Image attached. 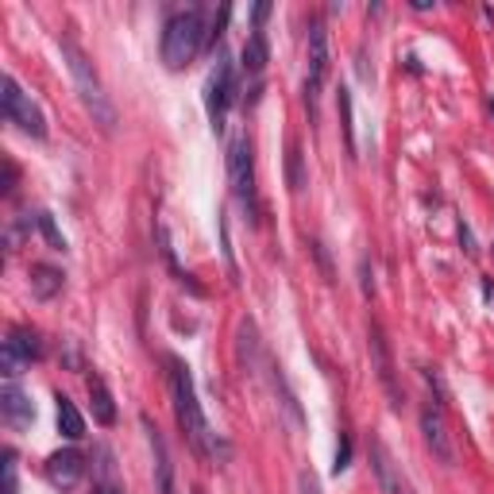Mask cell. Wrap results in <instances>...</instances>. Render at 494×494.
<instances>
[{"instance_id": "obj_1", "label": "cell", "mask_w": 494, "mask_h": 494, "mask_svg": "<svg viewBox=\"0 0 494 494\" xmlns=\"http://www.w3.org/2000/svg\"><path fill=\"white\" fill-rule=\"evenodd\" d=\"M166 378H171V398H174V414H178V425H182V433L186 440L194 445L197 456H205V460H220L224 456V445L217 440V433L209 429L205 422V409L201 402H197V391H194V375H189V367L182 360H166Z\"/></svg>"}, {"instance_id": "obj_2", "label": "cell", "mask_w": 494, "mask_h": 494, "mask_svg": "<svg viewBox=\"0 0 494 494\" xmlns=\"http://www.w3.org/2000/svg\"><path fill=\"white\" fill-rule=\"evenodd\" d=\"M58 47H62V58H66V66H70L73 86H78V97L86 101V109L93 112V124H101L104 132H112L117 128V109H112V101H109V93H104V86H101L97 70H93L89 55L73 43L70 35H62Z\"/></svg>"}, {"instance_id": "obj_3", "label": "cell", "mask_w": 494, "mask_h": 494, "mask_svg": "<svg viewBox=\"0 0 494 494\" xmlns=\"http://www.w3.org/2000/svg\"><path fill=\"white\" fill-rule=\"evenodd\" d=\"M205 16L201 8H186V12H174L171 19H166L163 27V62L171 70H182L189 66V62L197 58V50L205 47Z\"/></svg>"}, {"instance_id": "obj_4", "label": "cell", "mask_w": 494, "mask_h": 494, "mask_svg": "<svg viewBox=\"0 0 494 494\" xmlns=\"http://www.w3.org/2000/svg\"><path fill=\"white\" fill-rule=\"evenodd\" d=\"M228 182H232V197L244 205V213L255 217V166H251L247 135H236L228 143Z\"/></svg>"}, {"instance_id": "obj_5", "label": "cell", "mask_w": 494, "mask_h": 494, "mask_svg": "<svg viewBox=\"0 0 494 494\" xmlns=\"http://www.w3.org/2000/svg\"><path fill=\"white\" fill-rule=\"evenodd\" d=\"M39 355H43V344H39L35 332L31 329H8V340H4V348H0V371H4L8 383H16Z\"/></svg>"}, {"instance_id": "obj_6", "label": "cell", "mask_w": 494, "mask_h": 494, "mask_svg": "<svg viewBox=\"0 0 494 494\" xmlns=\"http://www.w3.org/2000/svg\"><path fill=\"white\" fill-rule=\"evenodd\" d=\"M4 120L16 124L19 132L35 135V140H43L47 135V124H43V112L31 104V97L24 89H19V81L12 78V73H4Z\"/></svg>"}, {"instance_id": "obj_7", "label": "cell", "mask_w": 494, "mask_h": 494, "mask_svg": "<svg viewBox=\"0 0 494 494\" xmlns=\"http://www.w3.org/2000/svg\"><path fill=\"white\" fill-rule=\"evenodd\" d=\"M232 93H236V81H232V62L224 55H217V66L209 70V81H205V112L213 120V128L220 132L224 128V112L232 104Z\"/></svg>"}, {"instance_id": "obj_8", "label": "cell", "mask_w": 494, "mask_h": 494, "mask_svg": "<svg viewBox=\"0 0 494 494\" xmlns=\"http://www.w3.org/2000/svg\"><path fill=\"white\" fill-rule=\"evenodd\" d=\"M324 78H329V31H324L321 19H313L309 24V70H306V104L309 109H317Z\"/></svg>"}, {"instance_id": "obj_9", "label": "cell", "mask_w": 494, "mask_h": 494, "mask_svg": "<svg viewBox=\"0 0 494 494\" xmlns=\"http://www.w3.org/2000/svg\"><path fill=\"white\" fill-rule=\"evenodd\" d=\"M422 433H425L429 452H433L440 464H456V445H452V433L445 425V409H440L437 398H429L422 406Z\"/></svg>"}, {"instance_id": "obj_10", "label": "cell", "mask_w": 494, "mask_h": 494, "mask_svg": "<svg viewBox=\"0 0 494 494\" xmlns=\"http://www.w3.org/2000/svg\"><path fill=\"white\" fill-rule=\"evenodd\" d=\"M367 336H371V363H375V375H378V383H383L386 398H391V406L398 409V406H402V391H398L394 355H391V344H386V336H383V324L371 321V329H367Z\"/></svg>"}, {"instance_id": "obj_11", "label": "cell", "mask_w": 494, "mask_h": 494, "mask_svg": "<svg viewBox=\"0 0 494 494\" xmlns=\"http://www.w3.org/2000/svg\"><path fill=\"white\" fill-rule=\"evenodd\" d=\"M371 467H375V479L383 487V494H417L414 483L402 475V467L394 464V456L386 452L383 440H371Z\"/></svg>"}, {"instance_id": "obj_12", "label": "cell", "mask_w": 494, "mask_h": 494, "mask_svg": "<svg viewBox=\"0 0 494 494\" xmlns=\"http://www.w3.org/2000/svg\"><path fill=\"white\" fill-rule=\"evenodd\" d=\"M81 475H86V456H81L78 448H62V452H55V456L47 460V479H50V487L73 490V487L81 483Z\"/></svg>"}, {"instance_id": "obj_13", "label": "cell", "mask_w": 494, "mask_h": 494, "mask_svg": "<svg viewBox=\"0 0 494 494\" xmlns=\"http://www.w3.org/2000/svg\"><path fill=\"white\" fill-rule=\"evenodd\" d=\"M0 414L12 429H31V422H35V409L16 383H4V391H0Z\"/></svg>"}, {"instance_id": "obj_14", "label": "cell", "mask_w": 494, "mask_h": 494, "mask_svg": "<svg viewBox=\"0 0 494 494\" xmlns=\"http://www.w3.org/2000/svg\"><path fill=\"white\" fill-rule=\"evenodd\" d=\"M143 429H147V440H151V452H155V479H159V494H174V471H171V456H166V440L151 422H143Z\"/></svg>"}, {"instance_id": "obj_15", "label": "cell", "mask_w": 494, "mask_h": 494, "mask_svg": "<svg viewBox=\"0 0 494 494\" xmlns=\"http://www.w3.org/2000/svg\"><path fill=\"white\" fill-rule=\"evenodd\" d=\"M89 402H93V417H97V425L117 422V402H112V394H109V386H104L101 375H89Z\"/></svg>"}, {"instance_id": "obj_16", "label": "cell", "mask_w": 494, "mask_h": 494, "mask_svg": "<svg viewBox=\"0 0 494 494\" xmlns=\"http://www.w3.org/2000/svg\"><path fill=\"white\" fill-rule=\"evenodd\" d=\"M267 58H270V47H267V35L255 27L247 35V43L244 50H239V62H244V70L247 73H262V66H267Z\"/></svg>"}, {"instance_id": "obj_17", "label": "cell", "mask_w": 494, "mask_h": 494, "mask_svg": "<svg viewBox=\"0 0 494 494\" xmlns=\"http://www.w3.org/2000/svg\"><path fill=\"white\" fill-rule=\"evenodd\" d=\"M55 402H58V433L66 440H81V437H86V422H81L78 406H73L66 394H58Z\"/></svg>"}, {"instance_id": "obj_18", "label": "cell", "mask_w": 494, "mask_h": 494, "mask_svg": "<svg viewBox=\"0 0 494 494\" xmlns=\"http://www.w3.org/2000/svg\"><path fill=\"white\" fill-rule=\"evenodd\" d=\"M58 290H62V270L47 267V262H35V267H31V293L47 301V298H55Z\"/></svg>"}, {"instance_id": "obj_19", "label": "cell", "mask_w": 494, "mask_h": 494, "mask_svg": "<svg viewBox=\"0 0 494 494\" xmlns=\"http://www.w3.org/2000/svg\"><path fill=\"white\" fill-rule=\"evenodd\" d=\"M336 109H340V128H344V143H348V155L355 159V124H352V93L340 86L336 93Z\"/></svg>"}, {"instance_id": "obj_20", "label": "cell", "mask_w": 494, "mask_h": 494, "mask_svg": "<svg viewBox=\"0 0 494 494\" xmlns=\"http://www.w3.org/2000/svg\"><path fill=\"white\" fill-rule=\"evenodd\" d=\"M286 182H290V194H301L306 189V171H301V147L290 143V155H286Z\"/></svg>"}, {"instance_id": "obj_21", "label": "cell", "mask_w": 494, "mask_h": 494, "mask_svg": "<svg viewBox=\"0 0 494 494\" xmlns=\"http://www.w3.org/2000/svg\"><path fill=\"white\" fill-rule=\"evenodd\" d=\"M35 220H39V228H43V236L50 239V247H55V251H66V239L58 236V228H55V220H50V213H39Z\"/></svg>"}, {"instance_id": "obj_22", "label": "cell", "mask_w": 494, "mask_h": 494, "mask_svg": "<svg viewBox=\"0 0 494 494\" xmlns=\"http://www.w3.org/2000/svg\"><path fill=\"white\" fill-rule=\"evenodd\" d=\"M4 494H19V483H16V452H4Z\"/></svg>"}, {"instance_id": "obj_23", "label": "cell", "mask_w": 494, "mask_h": 494, "mask_svg": "<svg viewBox=\"0 0 494 494\" xmlns=\"http://www.w3.org/2000/svg\"><path fill=\"white\" fill-rule=\"evenodd\" d=\"M348 460H352V440L340 437V445H336V464H332L336 475H340V471H348Z\"/></svg>"}, {"instance_id": "obj_24", "label": "cell", "mask_w": 494, "mask_h": 494, "mask_svg": "<svg viewBox=\"0 0 494 494\" xmlns=\"http://www.w3.org/2000/svg\"><path fill=\"white\" fill-rule=\"evenodd\" d=\"M298 487H301V494H321V483H317V475H313V471H301Z\"/></svg>"}, {"instance_id": "obj_25", "label": "cell", "mask_w": 494, "mask_h": 494, "mask_svg": "<svg viewBox=\"0 0 494 494\" xmlns=\"http://www.w3.org/2000/svg\"><path fill=\"white\" fill-rule=\"evenodd\" d=\"M270 16V4H267V0H262V4H255V24H262V19H267Z\"/></svg>"}, {"instance_id": "obj_26", "label": "cell", "mask_w": 494, "mask_h": 494, "mask_svg": "<svg viewBox=\"0 0 494 494\" xmlns=\"http://www.w3.org/2000/svg\"><path fill=\"white\" fill-rule=\"evenodd\" d=\"M93 494H120V490H117V487H109V483H104V487H97Z\"/></svg>"}, {"instance_id": "obj_27", "label": "cell", "mask_w": 494, "mask_h": 494, "mask_svg": "<svg viewBox=\"0 0 494 494\" xmlns=\"http://www.w3.org/2000/svg\"><path fill=\"white\" fill-rule=\"evenodd\" d=\"M194 494H205V490H201V487H197V490H194Z\"/></svg>"}]
</instances>
